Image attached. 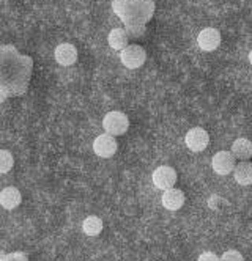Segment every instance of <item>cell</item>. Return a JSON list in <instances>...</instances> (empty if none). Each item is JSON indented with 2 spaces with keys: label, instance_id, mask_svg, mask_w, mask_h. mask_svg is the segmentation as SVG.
<instances>
[{
  "label": "cell",
  "instance_id": "16",
  "mask_svg": "<svg viewBox=\"0 0 252 261\" xmlns=\"http://www.w3.org/2000/svg\"><path fill=\"white\" fill-rule=\"evenodd\" d=\"M128 5H129V0H113V2H112V8H113V11L117 13V14L122 17V19H123L125 14H126Z\"/></svg>",
  "mask_w": 252,
  "mask_h": 261
},
{
  "label": "cell",
  "instance_id": "10",
  "mask_svg": "<svg viewBox=\"0 0 252 261\" xmlns=\"http://www.w3.org/2000/svg\"><path fill=\"white\" fill-rule=\"evenodd\" d=\"M185 204V194L180 189H167L163 194V206L169 211H178Z\"/></svg>",
  "mask_w": 252,
  "mask_h": 261
},
{
  "label": "cell",
  "instance_id": "18",
  "mask_svg": "<svg viewBox=\"0 0 252 261\" xmlns=\"http://www.w3.org/2000/svg\"><path fill=\"white\" fill-rule=\"evenodd\" d=\"M197 261H221V258L216 253H213V252H203L197 258Z\"/></svg>",
  "mask_w": 252,
  "mask_h": 261
},
{
  "label": "cell",
  "instance_id": "2",
  "mask_svg": "<svg viewBox=\"0 0 252 261\" xmlns=\"http://www.w3.org/2000/svg\"><path fill=\"white\" fill-rule=\"evenodd\" d=\"M120 60L126 68L138 69L147 60V50L139 44H128L123 50H120Z\"/></svg>",
  "mask_w": 252,
  "mask_h": 261
},
{
  "label": "cell",
  "instance_id": "20",
  "mask_svg": "<svg viewBox=\"0 0 252 261\" xmlns=\"http://www.w3.org/2000/svg\"><path fill=\"white\" fill-rule=\"evenodd\" d=\"M249 63H250V65H252V50H250V52H249Z\"/></svg>",
  "mask_w": 252,
  "mask_h": 261
},
{
  "label": "cell",
  "instance_id": "1",
  "mask_svg": "<svg viewBox=\"0 0 252 261\" xmlns=\"http://www.w3.org/2000/svg\"><path fill=\"white\" fill-rule=\"evenodd\" d=\"M103 127L106 130V134H110L113 137L123 136L129 127V118L120 110H112L104 115Z\"/></svg>",
  "mask_w": 252,
  "mask_h": 261
},
{
  "label": "cell",
  "instance_id": "7",
  "mask_svg": "<svg viewBox=\"0 0 252 261\" xmlns=\"http://www.w3.org/2000/svg\"><path fill=\"white\" fill-rule=\"evenodd\" d=\"M197 44L202 50L205 52H211L219 47L221 44V33L218 29L213 27H207L203 30H200L199 36H197Z\"/></svg>",
  "mask_w": 252,
  "mask_h": 261
},
{
  "label": "cell",
  "instance_id": "5",
  "mask_svg": "<svg viewBox=\"0 0 252 261\" xmlns=\"http://www.w3.org/2000/svg\"><path fill=\"white\" fill-rule=\"evenodd\" d=\"M186 146L194 153H200L210 143V136L203 127H192L188 130V134L185 137Z\"/></svg>",
  "mask_w": 252,
  "mask_h": 261
},
{
  "label": "cell",
  "instance_id": "9",
  "mask_svg": "<svg viewBox=\"0 0 252 261\" xmlns=\"http://www.w3.org/2000/svg\"><path fill=\"white\" fill-rule=\"evenodd\" d=\"M22 201V195H21V191L14 186H8V188L0 191V206L7 211H11V210H16L19 204Z\"/></svg>",
  "mask_w": 252,
  "mask_h": 261
},
{
  "label": "cell",
  "instance_id": "13",
  "mask_svg": "<svg viewBox=\"0 0 252 261\" xmlns=\"http://www.w3.org/2000/svg\"><path fill=\"white\" fill-rule=\"evenodd\" d=\"M128 41H129V36H128L126 30H123V29H113V30H110V33L107 36L109 46L115 50H123L128 46Z\"/></svg>",
  "mask_w": 252,
  "mask_h": 261
},
{
  "label": "cell",
  "instance_id": "11",
  "mask_svg": "<svg viewBox=\"0 0 252 261\" xmlns=\"http://www.w3.org/2000/svg\"><path fill=\"white\" fill-rule=\"evenodd\" d=\"M232 154L235 159L249 161L252 158V142L249 139H237L232 143Z\"/></svg>",
  "mask_w": 252,
  "mask_h": 261
},
{
  "label": "cell",
  "instance_id": "17",
  "mask_svg": "<svg viewBox=\"0 0 252 261\" xmlns=\"http://www.w3.org/2000/svg\"><path fill=\"white\" fill-rule=\"evenodd\" d=\"M221 261H244V256L238 250H227L222 253Z\"/></svg>",
  "mask_w": 252,
  "mask_h": 261
},
{
  "label": "cell",
  "instance_id": "12",
  "mask_svg": "<svg viewBox=\"0 0 252 261\" xmlns=\"http://www.w3.org/2000/svg\"><path fill=\"white\" fill-rule=\"evenodd\" d=\"M235 181L240 186H250L252 184V162L241 161L238 165H235Z\"/></svg>",
  "mask_w": 252,
  "mask_h": 261
},
{
  "label": "cell",
  "instance_id": "8",
  "mask_svg": "<svg viewBox=\"0 0 252 261\" xmlns=\"http://www.w3.org/2000/svg\"><path fill=\"white\" fill-rule=\"evenodd\" d=\"M77 55H79V52H77V47L71 43H62L55 47L54 50V59L55 62L62 65V66H71L77 62Z\"/></svg>",
  "mask_w": 252,
  "mask_h": 261
},
{
  "label": "cell",
  "instance_id": "19",
  "mask_svg": "<svg viewBox=\"0 0 252 261\" xmlns=\"http://www.w3.org/2000/svg\"><path fill=\"white\" fill-rule=\"evenodd\" d=\"M5 99H7V93H5V90L0 88V104L5 102Z\"/></svg>",
  "mask_w": 252,
  "mask_h": 261
},
{
  "label": "cell",
  "instance_id": "6",
  "mask_svg": "<svg viewBox=\"0 0 252 261\" xmlns=\"http://www.w3.org/2000/svg\"><path fill=\"white\" fill-rule=\"evenodd\" d=\"M211 167L215 173L225 176L235 170V156L232 154V151H218L213 156Z\"/></svg>",
  "mask_w": 252,
  "mask_h": 261
},
{
  "label": "cell",
  "instance_id": "14",
  "mask_svg": "<svg viewBox=\"0 0 252 261\" xmlns=\"http://www.w3.org/2000/svg\"><path fill=\"white\" fill-rule=\"evenodd\" d=\"M103 227H104V223L98 216H88L84 219V223H82V230L87 236H98L103 231Z\"/></svg>",
  "mask_w": 252,
  "mask_h": 261
},
{
  "label": "cell",
  "instance_id": "15",
  "mask_svg": "<svg viewBox=\"0 0 252 261\" xmlns=\"http://www.w3.org/2000/svg\"><path fill=\"white\" fill-rule=\"evenodd\" d=\"M14 167V156L8 150H0V175L11 172Z\"/></svg>",
  "mask_w": 252,
  "mask_h": 261
},
{
  "label": "cell",
  "instance_id": "4",
  "mask_svg": "<svg viewBox=\"0 0 252 261\" xmlns=\"http://www.w3.org/2000/svg\"><path fill=\"white\" fill-rule=\"evenodd\" d=\"M119 150V143L115 140L113 136L110 134H101L93 140V151L96 156H100L103 159H109L112 158Z\"/></svg>",
  "mask_w": 252,
  "mask_h": 261
},
{
  "label": "cell",
  "instance_id": "3",
  "mask_svg": "<svg viewBox=\"0 0 252 261\" xmlns=\"http://www.w3.org/2000/svg\"><path fill=\"white\" fill-rule=\"evenodd\" d=\"M151 179H153L154 188H158L161 191H167V189H172L173 186H175L177 172H175V169H172V167H169V165H161L153 172Z\"/></svg>",
  "mask_w": 252,
  "mask_h": 261
}]
</instances>
